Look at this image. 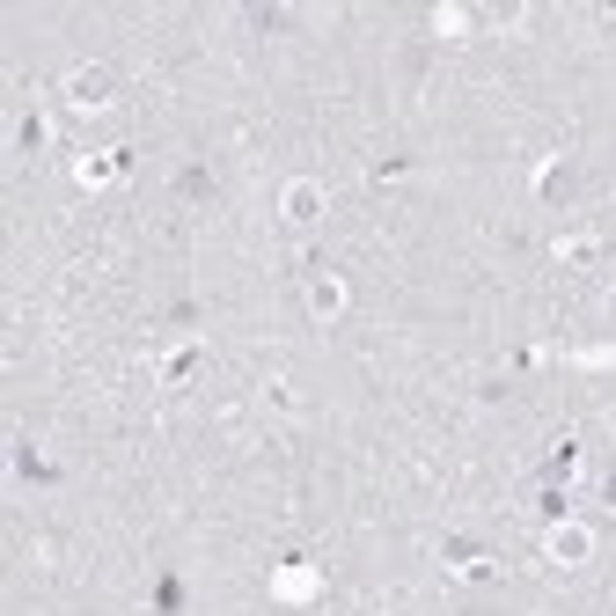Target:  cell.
Returning a JSON list of instances; mask_svg holds the SVG:
<instances>
[{
  "label": "cell",
  "instance_id": "1",
  "mask_svg": "<svg viewBox=\"0 0 616 616\" xmlns=\"http://www.w3.org/2000/svg\"><path fill=\"white\" fill-rule=\"evenodd\" d=\"M323 206H331V198H323V184H316V177H294V184H286V198H279V214L294 220V228H316V220H323Z\"/></svg>",
  "mask_w": 616,
  "mask_h": 616
},
{
  "label": "cell",
  "instance_id": "2",
  "mask_svg": "<svg viewBox=\"0 0 616 616\" xmlns=\"http://www.w3.org/2000/svg\"><path fill=\"white\" fill-rule=\"evenodd\" d=\"M66 103L74 111H103L111 103V66H74L66 74Z\"/></svg>",
  "mask_w": 616,
  "mask_h": 616
},
{
  "label": "cell",
  "instance_id": "3",
  "mask_svg": "<svg viewBox=\"0 0 616 616\" xmlns=\"http://www.w3.org/2000/svg\"><path fill=\"white\" fill-rule=\"evenodd\" d=\"M543 551H551V565H587V557H594V528L587 522H557Z\"/></svg>",
  "mask_w": 616,
  "mask_h": 616
},
{
  "label": "cell",
  "instance_id": "4",
  "mask_svg": "<svg viewBox=\"0 0 616 616\" xmlns=\"http://www.w3.org/2000/svg\"><path fill=\"white\" fill-rule=\"evenodd\" d=\"M308 316H316V323L345 316V279H308Z\"/></svg>",
  "mask_w": 616,
  "mask_h": 616
},
{
  "label": "cell",
  "instance_id": "5",
  "mask_svg": "<svg viewBox=\"0 0 616 616\" xmlns=\"http://www.w3.org/2000/svg\"><path fill=\"white\" fill-rule=\"evenodd\" d=\"M111 177H118L111 154H81V184H111Z\"/></svg>",
  "mask_w": 616,
  "mask_h": 616
}]
</instances>
